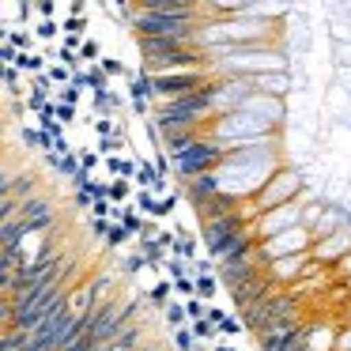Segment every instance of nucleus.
I'll return each instance as SVG.
<instances>
[{
  "mask_svg": "<svg viewBox=\"0 0 351 351\" xmlns=\"http://www.w3.org/2000/svg\"><path fill=\"white\" fill-rule=\"evenodd\" d=\"M298 306H302V295H295V291H276L272 298H265L261 306L238 313V317H242L245 332H265V328L280 325V321H295Z\"/></svg>",
  "mask_w": 351,
  "mask_h": 351,
  "instance_id": "f257e3e1",
  "label": "nucleus"
},
{
  "mask_svg": "<svg viewBox=\"0 0 351 351\" xmlns=\"http://www.w3.org/2000/svg\"><path fill=\"white\" fill-rule=\"evenodd\" d=\"M219 167H227V147H223L215 136H200L182 159H174V174L185 178V182L204 178V174H215Z\"/></svg>",
  "mask_w": 351,
  "mask_h": 351,
  "instance_id": "f03ea898",
  "label": "nucleus"
},
{
  "mask_svg": "<svg viewBox=\"0 0 351 351\" xmlns=\"http://www.w3.org/2000/svg\"><path fill=\"white\" fill-rule=\"evenodd\" d=\"M129 27L136 31V38H182V34H200V27L193 19H170V16H152V12H140L132 4V19Z\"/></svg>",
  "mask_w": 351,
  "mask_h": 351,
  "instance_id": "7ed1b4c3",
  "label": "nucleus"
},
{
  "mask_svg": "<svg viewBox=\"0 0 351 351\" xmlns=\"http://www.w3.org/2000/svg\"><path fill=\"white\" fill-rule=\"evenodd\" d=\"M298 193H302L298 170H287V167L276 170V174L265 182V189L257 193V208H261V215H265V212H276V208H283V204H295Z\"/></svg>",
  "mask_w": 351,
  "mask_h": 351,
  "instance_id": "20e7f679",
  "label": "nucleus"
},
{
  "mask_svg": "<svg viewBox=\"0 0 351 351\" xmlns=\"http://www.w3.org/2000/svg\"><path fill=\"white\" fill-rule=\"evenodd\" d=\"M313 227H295L287 230V234H276L268 238V242H261V253H265V261L272 265V261H283V257H298V253H313Z\"/></svg>",
  "mask_w": 351,
  "mask_h": 351,
  "instance_id": "39448f33",
  "label": "nucleus"
},
{
  "mask_svg": "<svg viewBox=\"0 0 351 351\" xmlns=\"http://www.w3.org/2000/svg\"><path fill=\"white\" fill-rule=\"evenodd\" d=\"M306 223V212H302V204H283V208H276V212H265L257 219V234H261V242H268V238H276V234H287V230H295V227H302Z\"/></svg>",
  "mask_w": 351,
  "mask_h": 351,
  "instance_id": "423d86ee",
  "label": "nucleus"
},
{
  "mask_svg": "<svg viewBox=\"0 0 351 351\" xmlns=\"http://www.w3.org/2000/svg\"><path fill=\"white\" fill-rule=\"evenodd\" d=\"M276 291H280V287H276V283L268 280V272H265L261 280H250V283H242V287L230 291V302H234L238 313H245V310H253V306H261L265 298H272Z\"/></svg>",
  "mask_w": 351,
  "mask_h": 351,
  "instance_id": "0eeeda50",
  "label": "nucleus"
},
{
  "mask_svg": "<svg viewBox=\"0 0 351 351\" xmlns=\"http://www.w3.org/2000/svg\"><path fill=\"white\" fill-rule=\"evenodd\" d=\"M245 114H253V117H261V121H268L272 129H280L283 125V117H287V110H283V99H272V95H253L250 102H245Z\"/></svg>",
  "mask_w": 351,
  "mask_h": 351,
  "instance_id": "6e6552de",
  "label": "nucleus"
},
{
  "mask_svg": "<svg viewBox=\"0 0 351 351\" xmlns=\"http://www.w3.org/2000/svg\"><path fill=\"white\" fill-rule=\"evenodd\" d=\"M223 193V178L219 174H204V178H193V182H185V200H189L193 208H204L212 197H219Z\"/></svg>",
  "mask_w": 351,
  "mask_h": 351,
  "instance_id": "1a4fd4ad",
  "label": "nucleus"
},
{
  "mask_svg": "<svg viewBox=\"0 0 351 351\" xmlns=\"http://www.w3.org/2000/svg\"><path fill=\"white\" fill-rule=\"evenodd\" d=\"M261 95H272V99H283L291 91V76L287 72H265V76H253Z\"/></svg>",
  "mask_w": 351,
  "mask_h": 351,
  "instance_id": "9d476101",
  "label": "nucleus"
},
{
  "mask_svg": "<svg viewBox=\"0 0 351 351\" xmlns=\"http://www.w3.org/2000/svg\"><path fill=\"white\" fill-rule=\"evenodd\" d=\"M34 31H27V27H4V46H12V49H19V53H34Z\"/></svg>",
  "mask_w": 351,
  "mask_h": 351,
  "instance_id": "9b49d317",
  "label": "nucleus"
},
{
  "mask_svg": "<svg viewBox=\"0 0 351 351\" xmlns=\"http://www.w3.org/2000/svg\"><path fill=\"white\" fill-rule=\"evenodd\" d=\"M325 242H328V245H317V250H313V261H332L336 253H343V250H348V245H351V238H348V234H343V230H340V234L325 238Z\"/></svg>",
  "mask_w": 351,
  "mask_h": 351,
  "instance_id": "f8f14e48",
  "label": "nucleus"
},
{
  "mask_svg": "<svg viewBox=\"0 0 351 351\" xmlns=\"http://www.w3.org/2000/svg\"><path fill=\"white\" fill-rule=\"evenodd\" d=\"M136 343H144V328L136 325V321H129V325L121 328V336L114 340L117 351H136Z\"/></svg>",
  "mask_w": 351,
  "mask_h": 351,
  "instance_id": "ddd939ff",
  "label": "nucleus"
},
{
  "mask_svg": "<svg viewBox=\"0 0 351 351\" xmlns=\"http://www.w3.org/2000/svg\"><path fill=\"white\" fill-rule=\"evenodd\" d=\"M129 200H136V185H132V182H121V178H114V182H110V204L125 208Z\"/></svg>",
  "mask_w": 351,
  "mask_h": 351,
  "instance_id": "4468645a",
  "label": "nucleus"
},
{
  "mask_svg": "<svg viewBox=\"0 0 351 351\" xmlns=\"http://www.w3.org/2000/svg\"><path fill=\"white\" fill-rule=\"evenodd\" d=\"M106 170L114 178H121V182H132V178H136V162L132 159H125V155H114V159H106ZM136 185V182H132Z\"/></svg>",
  "mask_w": 351,
  "mask_h": 351,
  "instance_id": "2eb2a0df",
  "label": "nucleus"
},
{
  "mask_svg": "<svg viewBox=\"0 0 351 351\" xmlns=\"http://www.w3.org/2000/svg\"><path fill=\"white\" fill-rule=\"evenodd\" d=\"M170 257H185V261H197V234L193 230H178V242Z\"/></svg>",
  "mask_w": 351,
  "mask_h": 351,
  "instance_id": "dca6fc26",
  "label": "nucleus"
},
{
  "mask_svg": "<svg viewBox=\"0 0 351 351\" xmlns=\"http://www.w3.org/2000/svg\"><path fill=\"white\" fill-rule=\"evenodd\" d=\"M16 69H19V72H34V76L49 72V69H46V53H42V49H34V53H19Z\"/></svg>",
  "mask_w": 351,
  "mask_h": 351,
  "instance_id": "f3484780",
  "label": "nucleus"
},
{
  "mask_svg": "<svg viewBox=\"0 0 351 351\" xmlns=\"http://www.w3.org/2000/svg\"><path fill=\"white\" fill-rule=\"evenodd\" d=\"M170 287H174V283H155L152 291H147V302H152V310H162L167 313V306H170Z\"/></svg>",
  "mask_w": 351,
  "mask_h": 351,
  "instance_id": "a211bd4d",
  "label": "nucleus"
},
{
  "mask_svg": "<svg viewBox=\"0 0 351 351\" xmlns=\"http://www.w3.org/2000/svg\"><path fill=\"white\" fill-rule=\"evenodd\" d=\"M219 287H223L219 276H200V280H197V298H200V302H212Z\"/></svg>",
  "mask_w": 351,
  "mask_h": 351,
  "instance_id": "6ab92c4d",
  "label": "nucleus"
},
{
  "mask_svg": "<svg viewBox=\"0 0 351 351\" xmlns=\"http://www.w3.org/2000/svg\"><path fill=\"white\" fill-rule=\"evenodd\" d=\"M162 317H167L170 332H178V328H185V321H189V317H185V302H170Z\"/></svg>",
  "mask_w": 351,
  "mask_h": 351,
  "instance_id": "aec40b11",
  "label": "nucleus"
},
{
  "mask_svg": "<svg viewBox=\"0 0 351 351\" xmlns=\"http://www.w3.org/2000/svg\"><path fill=\"white\" fill-rule=\"evenodd\" d=\"M31 31H34V38H38V42H49V38H57V34H64L61 27H57V19H38Z\"/></svg>",
  "mask_w": 351,
  "mask_h": 351,
  "instance_id": "412c9836",
  "label": "nucleus"
},
{
  "mask_svg": "<svg viewBox=\"0 0 351 351\" xmlns=\"http://www.w3.org/2000/svg\"><path fill=\"white\" fill-rule=\"evenodd\" d=\"M132 204L144 208L147 215H155V219H159V197H155L152 189H136V200H132Z\"/></svg>",
  "mask_w": 351,
  "mask_h": 351,
  "instance_id": "4be33fe9",
  "label": "nucleus"
},
{
  "mask_svg": "<svg viewBox=\"0 0 351 351\" xmlns=\"http://www.w3.org/2000/svg\"><path fill=\"white\" fill-rule=\"evenodd\" d=\"M19 140H23L27 152H46V140H42V132L31 129V125H27V129H19Z\"/></svg>",
  "mask_w": 351,
  "mask_h": 351,
  "instance_id": "5701e85b",
  "label": "nucleus"
},
{
  "mask_svg": "<svg viewBox=\"0 0 351 351\" xmlns=\"http://www.w3.org/2000/svg\"><path fill=\"white\" fill-rule=\"evenodd\" d=\"M91 129L99 132L102 140H110V136H117V132H121V129H117L114 117H91Z\"/></svg>",
  "mask_w": 351,
  "mask_h": 351,
  "instance_id": "b1692460",
  "label": "nucleus"
},
{
  "mask_svg": "<svg viewBox=\"0 0 351 351\" xmlns=\"http://www.w3.org/2000/svg\"><path fill=\"white\" fill-rule=\"evenodd\" d=\"M129 238H132V234L121 227V223H110V234H106V245H110V250H121Z\"/></svg>",
  "mask_w": 351,
  "mask_h": 351,
  "instance_id": "393cba45",
  "label": "nucleus"
},
{
  "mask_svg": "<svg viewBox=\"0 0 351 351\" xmlns=\"http://www.w3.org/2000/svg\"><path fill=\"white\" fill-rule=\"evenodd\" d=\"M80 95H84V91L69 84V87H61V91L53 95V102H61V106H80Z\"/></svg>",
  "mask_w": 351,
  "mask_h": 351,
  "instance_id": "a878e982",
  "label": "nucleus"
},
{
  "mask_svg": "<svg viewBox=\"0 0 351 351\" xmlns=\"http://www.w3.org/2000/svg\"><path fill=\"white\" fill-rule=\"evenodd\" d=\"M102 162H106V159H102L99 152H84V155H80V170H84V174H91V178H95V170H99Z\"/></svg>",
  "mask_w": 351,
  "mask_h": 351,
  "instance_id": "bb28decb",
  "label": "nucleus"
},
{
  "mask_svg": "<svg viewBox=\"0 0 351 351\" xmlns=\"http://www.w3.org/2000/svg\"><path fill=\"white\" fill-rule=\"evenodd\" d=\"M80 61H84V64H91V61H102V46H99L95 38H87V42H84V49H80Z\"/></svg>",
  "mask_w": 351,
  "mask_h": 351,
  "instance_id": "cd10ccee",
  "label": "nucleus"
},
{
  "mask_svg": "<svg viewBox=\"0 0 351 351\" xmlns=\"http://www.w3.org/2000/svg\"><path fill=\"white\" fill-rule=\"evenodd\" d=\"M174 343H178V351H193V348H197V336H193V328H189V325L178 328V332H174Z\"/></svg>",
  "mask_w": 351,
  "mask_h": 351,
  "instance_id": "c85d7f7f",
  "label": "nucleus"
},
{
  "mask_svg": "<svg viewBox=\"0 0 351 351\" xmlns=\"http://www.w3.org/2000/svg\"><path fill=\"white\" fill-rule=\"evenodd\" d=\"M185 317H189V325L200 321V317H208V306L200 302V298H189V302H185Z\"/></svg>",
  "mask_w": 351,
  "mask_h": 351,
  "instance_id": "c756f323",
  "label": "nucleus"
},
{
  "mask_svg": "<svg viewBox=\"0 0 351 351\" xmlns=\"http://www.w3.org/2000/svg\"><path fill=\"white\" fill-rule=\"evenodd\" d=\"M61 31L64 34H72V38H84V31H87V19H64V23H61Z\"/></svg>",
  "mask_w": 351,
  "mask_h": 351,
  "instance_id": "7c9ffc66",
  "label": "nucleus"
},
{
  "mask_svg": "<svg viewBox=\"0 0 351 351\" xmlns=\"http://www.w3.org/2000/svg\"><path fill=\"white\" fill-rule=\"evenodd\" d=\"M99 69L106 72V80H110V76H125V64H121V61H114V57H102Z\"/></svg>",
  "mask_w": 351,
  "mask_h": 351,
  "instance_id": "2f4dec72",
  "label": "nucleus"
},
{
  "mask_svg": "<svg viewBox=\"0 0 351 351\" xmlns=\"http://www.w3.org/2000/svg\"><path fill=\"white\" fill-rule=\"evenodd\" d=\"M87 193H91L95 200H110V182H102V178H95V182L87 185Z\"/></svg>",
  "mask_w": 351,
  "mask_h": 351,
  "instance_id": "473e14b6",
  "label": "nucleus"
},
{
  "mask_svg": "<svg viewBox=\"0 0 351 351\" xmlns=\"http://www.w3.org/2000/svg\"><path fill=\"white\" fill-rule=\"evenodd\" d=\"M80 117V106H61V102H57V121L61 125H72Z\"/></svg>",
  "mask_w": 351,
  "mask_h": 351,
  "instance_id": "72a5a7b5",
  "label": "nucleus"
},
{
  "mask_svg": "<svg viewBox=\"0 0 351 351\" xmlns=\"http://www.w3.org/2000/svg\"><path fill=\"white\" fill-rule=\"evenodd\" d=\"M72 204L80 208V212H84V208H95V197L87 189H72Z\"/></svg>",
  "mask_w": 351,
  "mask_h": 351,
  "instance_id": "f704fd0d",
  "label": "nucleus"
},
{
  "mask_svg": "<svg viewBox=\"0 0 351 351\" xmlns=\"http://www.w3.org/2000/svg\"><path fill=\"white\" fill-rule=\"evenodd\" d=\"M242 317H227V321H223V325H219V336H238V332H242Z\"/></svg>",
  "mask_w": 351,
  "mask_h": 351,
  "instance_id": "c9c22d12",
  "label": "nucleus"
},
{
  "mask_svg": "<svg viewBox=\"0 0 351 351\" xmlns=\"http://www.w3.org/2000/svg\"><path fill=\"white\" fill-rule=\"evenodd\" d=\"M174 204H178V193H170V197H159V219H167V215L174 212Z\"/></svg>",
  "mask_w": 351,
  "mask_h": 351,
  "instance_id": "e433bc0d",
  "label": "nucleus"
},
{
  "mask_svg": "<svg viewBox=\"0 0 351 351\" xmlns=\"http://www.w3.org/2000/svg\"><path fill=\"white\" fill-rule=\"evenodd\" d=\"M34 12H38L42 19H53L57 16V4H53V0H38V4H34Z\"/></svg>",
  "mask_w": 351,
  "mask_h": 351,
  "instance_id": "4c0bfd02",
  "label": "nucleus"
},
{
  "mask_svg": "<svg viewBox=\"0 0 351 351\" xmlns=\"http://www.w3.org/2000/svg\"><path fill=\"white\" fill-rule=\"evenodd\" d=\"M155 167H159V174H162V182H167V174H170V167H174V159H167V152H159V155H155Z\"/></svg>",
  "mask_w": 351,
  "mask_h": 351,
  "instance_id": "58836bf2",
  "label": "nucleus"
},
{
  "mask_svg": "<svg viewBox=\"0 0 351 351\" xmlns=\"http://www.w3.org/2000/svg\"><path fill=\"white\" fill-rule=\"evenodd\" d=\"M140 268H147V261L140 257V253H132V257L125 261V272H140Z\"/></svg>",
  "mask_w": 351,
  "mask_h": 351,
  "instance_id": "ea45409f",
  "label": "nucleus"
},
{
  "mask_svg": "<svg viewBox=\"0 0 351 351\" xmlns=\"http://www.w3.org/2000/svg\"><path fill=\"white\" fill-rule=\"evenodd\" d=\"M336 351H351V328L336 332Z\"/></svg>",
  "mask_w": 351,
  "mask_h": 351,
  "instance_id": "a19ab883",
  "label": "nucleus"
},
{
  "mask_svg": "<svg viewBox=\"0 0 351 351\" xmlns=\"http://www.w3.org/2000/svg\"><path fill=\"white\" fill-rule=\"evenodd\" d=\"M69 16H72V19H84V16H87V4H84V0H72V4H69Z\"/></svg>",
  "mask_w": 351,
  "mask_h": 351,
  "instance_id": "79ce46f5",
  "label": "nucleus"
},
{
  "mask_svg": "<svg viewBox=\"0 0 351 351\" xmlns=\"http://www.w3.org/2000/svg\"><path fill=\"white\" fill-rule=\"evenodd\" d=\"M208 321H212V325H223V321H227V313H223L219 306H208Z\"/></svg>",
  "mask_w": 351,
  "mask_h": 351,
  "instance_id": "37998d69",
  "label": "nucleus"
},
{
  "mask_svg": "<svg viewBox=\"0 0 351 351\" xmlns=\"http://www.w3.org/2000/svg\"><path fill=\"white\" fill-rule=\"evenodd\" d=\"M340 268H351V253H348V257H343V261H340Z\"/></svg>",
  "mask_w": 351,
  "mask_h": 351,
  "instance_id": "c03bdc74",
  "label": "nucleus"
},
{
  "mask_svg": "<svg viewBox=\"0 0 351 351\" xmlns=\"http://www.w3.org/2000/svg\"><path fill=\"white\" fill-rule=\"evenodd\" d=\"M215 351H234V348H227V343H219V348H215Z\"/></svg>",
  "mask_w": 351,
  "mask_h": 351,
  "instance_id": "a18cd8bd",
  "label": "nucleus"
}]
</instances>
